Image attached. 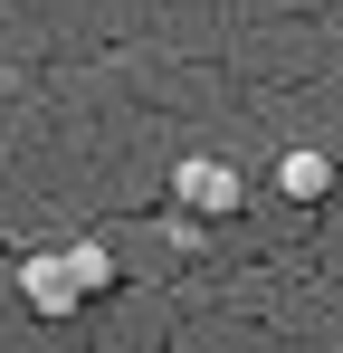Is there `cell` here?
<instances>
[{
    "instance_id": "2",
    "label": "cell",
    "mask_w": 343,
    "mask_h": 353,
    "mask_svg": "<svg viewBox=\"0 0 343 353\" xmlns=\"http://www.w3.org/2000/svg\"><path fill=\"white\" fill-rule=\"evenodd\" d=\"M172 201H181L191 220H229L248 191H238V172H229L220 153H191V163H172Z\"/></svg>"
},
{
    "instance_id": "1",
    "label": "cell",
    "mask_w": 343,
    "mask_h": 353,
    "mask_svg": "<svg viewBox=\"0 0 343 353\" xmlns=\"http://www.w3.org/2000/svg\"><path fill=\"white\" fill-rule=\"evenodd\" d=\"M96 296H114V248H105V239L19 258V305H29V315H86Z\"/></svg>"
},
{
    "instance_id": "3",
    "label": "cell",
    "mask_w": 343,
    "mask_h": 353,
    "mask_svg": "<svg viewBox=\"0 0 343 353\" xmlns=\"http://www.w3.org/2000/svg\"><path fill=\"white\" fill-rule=\"evenodd\" d=\"M277 191L295 210H315V201L334 191V163H324V153H277Z\"/></svg>"
}]
</instances>
